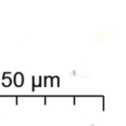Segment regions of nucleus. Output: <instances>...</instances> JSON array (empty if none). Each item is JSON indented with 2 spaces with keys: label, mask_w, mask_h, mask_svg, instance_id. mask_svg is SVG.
Wrapping results in <instances>:
<instances>
[]
</instances>
